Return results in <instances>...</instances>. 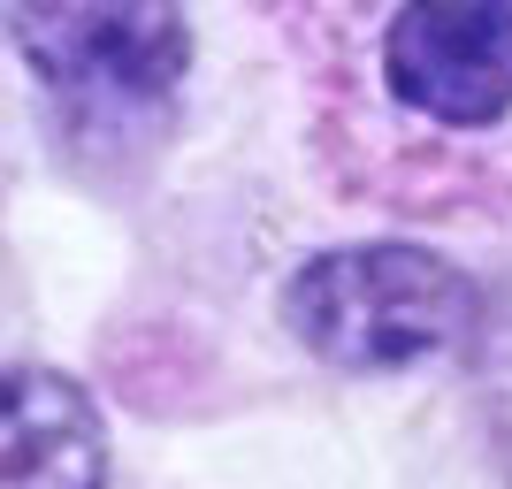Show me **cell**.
Wrapping results in <instances>:
<instances>
[{"label": "cell", "instance_id": "cell-1", "mask_svg": "<svg viewBox=\"0 0 512 489\" xmlns=\"http://www.w3.org/2000/svg\"><path fill=\"white\" fill-rule=\"evenodd\" d=\"M8 39L62 130L85 146H130L161 130L192 77L184 0H8Z\"/></svg>", "mask_w": 512, "mask_h": 489}, {"label": "cell", "instance_id": "cell-2", "mask_svg": "<svg viewBox=\"0 0 512 489\" xmlns=\"http://www.w3.org/2000/svg\"><path fill=\"white\" fill-rule=\"evenodd\" d=\"M482 291L428 245H329L283 283V329L337 375H413L474 337Z\"/></svg>", "mask_w": 512, "mask_h": 489}, {"label": "cell", "instance_id": "cell-3", "mask_svg": "<svg viewBox=\"0 0 512 489\" xmlns=\"http://www.w3.org/2000/svg\"><path fill=\"white\" fill-rule=\"evenodd\" d=\"M383 85L436 130H497L512 115V0H406L383 31Z\"/></svg>", "mask_w": 512, "mask_h": 489}, {"label": "cell", "instance_id": "cell-4", "mask_svg": "<svg viewBox=\"0 0 512 489\" xmlns=\"http://www.w3.org/2000/svg\"><path fill=\"white\" fill-rule=\"evenodd\" d=\"M0 467H8V482H39V489L107 482V428L92 390L46 360H16L8 367V451H0Z\"/></svg>", "mask_w": 512, "mask_h": 489}, {"label": "cell", "instance_id": "cell-5", "mask_svg": "<svg viewBox=\"0 0 512 489\" xmlns=\"http://www.w3.org/2000/svg\"><path fill=\"white\" fill-rule=\"evenodd\" d=\"M467 360H474V405H482L490 451H497V467L512 474V260L497 268L490 291H482V314H474Z\"/></svg>", "mask_w": 512, "mask_h": 489}]
</instances>
